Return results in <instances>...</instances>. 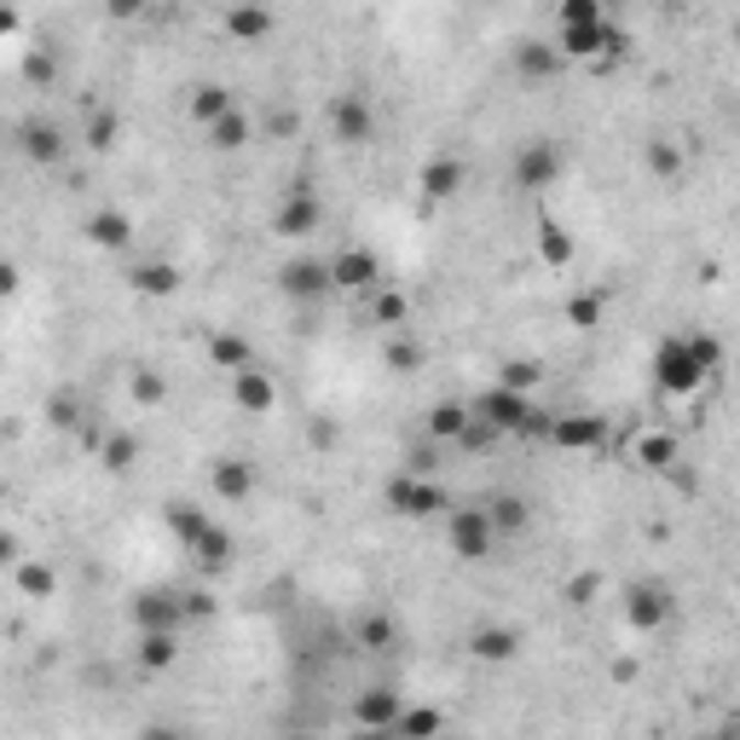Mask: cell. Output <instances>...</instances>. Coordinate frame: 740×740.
I'll use <instances>...</instances> for the list:
<instances>
[{"label": "cell", "instance_id": "1", "mask_svg": "<svg viewBox=\"0 0 740 740\" xmlns=\"http://www.w3.org/2000/svg\"><path fill=\"white\" fill-rule=\"evenodd\" d=\"M468 417H481L486 429H498V434H521V429H550L544 417H538L532 406H527V394H509V388H492V394H481L475 399V411Z\"/></svg>", "mask_w": 740, "mask_h": 740}, {"label": "cell", "instance_id": "2", "mask_svg": "<svg viewBox=\"0 0 740 740\" xmlns=\"http://www.w3.org/2000/svg\"><path fill=\"white\" fill-rule=\"evenodd\" d=\"M654 376H660L665 394H694L706 383V371H700V358H694L688 335H665V342L654 347Z\"/></svg>", "mask_w": 740, "mask_h": 740}, {"label": "cell", "instance_id": "3", "mask_svg": "<svg viewBox=\"0 0 740 740\" xmlns=\"http://www.w3.org/2000/svg\"><path fill=\"white\" fill-rule=\"evenodd\" d=\"M555 53L567 58H596V53H625L619 30L608 24V18H596V24H573V30H555Z\"/></svg>", "mask_w": 740, "mask_h": 740}, {"label": "cell", "instance_id": "4", "mask_svg": "<svg viewBox=\"0 0 740 740\" xmlns=\"http://www.w3.org/2000/svg\"><path fill=\"white\" fill-rule=\"evenodd\" d=\"M445 538H452V550L463 555V562H486L492 555V521L486 509H452V521H445Z\"/></svg>", "mask_w": 740, "mask_h": 740}, {"label": "cell", "instance_id": "5", "mask_svg": "<svg viewBox=\"0 0 740 740\" xmlns=\"http://www.w3.org/2000/svg\"><path fill=\"white\" fill-rule=\"evenodd\" d=\"M273 232L278 238H312V232H324V203L307 186H296L278 203V214H273Z\"/></svg>", "mask_w": 740, "mask_h": 740}, {"label": "cell", "instance_id": "6", "mask_svg": "<svg viewBox=\"0 0 740 740\" xmlns=\"http://www.w3.org/2000/svg\"><path fill=\"white\" fill-rule=\"evenodd\" d=\"M388 509L394 515H440L445 509V492L434 486V481H422V475H394L388 481Z\"/></svg>", "mask_w": 740, "mask_h": 740}, {"label": "cell", "instance_id": "7", "mask_svg": "<svg viewBox=\"0 0 740 740\" xmlns=\"http://www.w3.org/2000/svg\"><path fill=\"white\" fill-rule=\"evenodd\" d=\"M555 174H562V151H555V140L521 145V156H515V186H521V191H544V186H555Z\"/></svg>", "mask_w": 740, "mask_h": 740}, {"label": "cell", "instance_id": "8", "mask_svg": "<svg viewBox=\"0 0 740 740\" xmlns=\"http://www.w3.org/2000/svg\"><path fill=\"white\" fill-rule=\"evenodd\" d=\"M232 406L243 417H266L278 406V383H273V371H261V365H243L232 371Z\"/></svg>", "mask_w": 740, "mask_h": 740}, {"label": "cell", "instance_id": "9", "mask_svg": "<svg viewBox=\"0 0 740 740\" xmlns=\"http://www.w3.org/2000/svg\"><path fill=\"white\" fill-rule=\"evenodd\" d=\"M330 128H335V140H342V145H371L376 140V110H371V99L342 93V99L330 104Z\"/></svg>", "mask_w": 740, "mask_h": 740}, {"label": "cell", "instance_id": "10", "mask_svg": "<svg viewBox=\"0 0 740 740\" xmlns=\"http://www.w3.org/2000/svg\"><path fill=\"white\" fill-rule=\"evenodd\" d=\"M330 289H376V278H383V261H376L371 250H335L330 261Z\"/></svg>", "mask_w": 740, "mask_h": 740}, {"label": "cell", "instance_id": "11", "mask_svg": "<svg viewBox=\"0 0 740 740\" xmlns=\"http://www.w3.org/2000/svg\"><path fill=\"white\" fill-rule=\"evenodd\" d=\"M133 625H140V631H179V625H186V608H179L174 590H140L133 596Z\"/></svg>", "mask_w": 740, "mask_h": 740}, {"label": "cell", "instance_id": "12", "mask_svg": "<svg viewBox=\"0 0 740 740\" xmlns=\"http://www.w3.org/2000/svg\"><path fill=\"white\" fill-rule=\"evenodd\" d=\"M544 434L562 445V452H601V445H608V422L601 417H555Z\"/></svg>", "mask_w": 740, "mask_h": 740}, {"label": "cell", "instance_id": "13", "mask_svg": "<svg viewBox=\"0 0 740 740\" xmlns=\"http://www.w3.org/2000/svg\"><path fill=\"white\" fill-rule=\"evenodd\" d=\"M278 289L289 301H319L324 289H330V266L324 261H289L284 273H278Z\"/></svg>", "mask_w": 740, "mask_h": 740}, {"label": "cell", "instance_id": "14", "mask_svg": "<svg viewBox=\"0 0 740 740\" xmlns=\"http://www.w3.org/2000/svg\"><path fill=\"white\" fill-rule=\"evenodd\" d=\"M463 179H468V163H463V156H434V163L417 174V186L429 191L434 203H445V197H457V191H463Z\"/></svg>", "mask_w": 740, "mask_h": 740}, {"label": "cell", "instance_id": "15", "mask_svg": "<svg viewBox=\"0 0 740 740\" xmlns=\"http://www.w3.org/2000/svg\"><path fill=\"white\" fill-rule=\"evenodd\" d=\"M468 654L486 660V665H504L521 654V631H509V625H481L475 637H468Z\"/></svg>", "mask_w": 740, "mask_h": 740}, {"label": "cell", "instance_id": "16", "mask_svg": "<svg viewBox=\"0 0 740 740\" xmlns=\"http://www.w3.org/2000/svg\"><path fill=\"white\" fill-rule=\"evenodd\" d=\"M515 70L527 81H550V76H562V53H555V41H521L515 47Z\"/></svg>", "mask_w": 740, "mask_h": 740}, {"label": "cell", "instance_id": "17", "mask_svg": "<svg viewBox=\"0 0 740 740\" xmlns=\"http://www.w3.org/2000/svg\"><path fill=\"white\" fill-rule=\"evenodd\" d=\"M186 555H197V567H203V573H227V567H232V555H238V538H232L227 527H209V532L186 550Z\"/></svg>", "mask_w": 740, "mask_h": 740}, {"label": "cell", "instance_id": "18", "mask_svg": "<svg viewBox=\"0 0 740 740\" xmlns=\"http://www.w3.org/2000/svg\"><path fill=\"white\" fill-rule=\"evenodd\" d=\"M250 492H255V468H250V463H238V457L214 463V498H220V504H243Z\"/></svg>", "mask_w": 740, "mask_h": 740}, {"label": "cell", "instance_id": "19", "mask_svg": "<svg viewBox=\"0 0 740 740\" xmlns=\"http://www.w3.org/2000/svg\"><path fill=\"white\" fill-rule=\"evenodd\" d=\"M87 238H93L99 250H128V243H133V220L122 209H99L93 220H87Z\"/></svg>", "mask_w": 740, "mask_h": 740}, {"label": "cell", "instance_id": "20", "mask_svg": "<svg viewBox=\"0 0 740 740\" xmlns=\"http://www.w3.org/2000/svg\"><path fill=\"white\" fill-rule=\"evenodd\" d=\"M133 289L151 296V301H168L174 289H179V273H174L168 261H140V266H133Z\"/></svg>", "mask_w": 740, "mask_h": 740}, {"label": "cell", "instance_id": "21", "mask_svg": "<svg viewBox=\"0 0 740 740\" xmlns=\"http://www.w3.org/2000/svg\"><path fill=\"white\" fill-rule=\"evenodd\" d=\"M665 614H671V596H665L660 585H637V590H631V625H637V631H654V625H665Z\"/></svg>", "mask_w": 740, "mask_h": 740}, {"label": "cell", "instance_id": "22", "mask_svg": "<svg viewBox=\"0 0 740 740\" xmlns=\"http://www.w3.org/2000/svg\"><path fill=\"white\" fill-rule=\"evenodd\" d=\"M440 729H445V717H440L434 706H411V711H399V717H394V729H388V735H394V740H434Z\"/></svg>", "mask_w": 740, "mask_h": 740}, {"label": "cell", "instance_id": "23", "mask_svg": "<svg viewBox=\"0 0 740 740\" xmlns=\"http://www.w3.org/2000/svg\"><path fill=\"white\" fill-rule=\"evenodd\" d=\"M399 711H406V706H399V694H388V688L358 694V724H365V729H394Z\"/></svg>", "mask_w": 740, "mask_h": 740}, {"label": "cell", "instance_id": "24", "mask_svg": "<svg viewBox=\"0 0 740 740\" xmlns=\"http://www.w3.org/2000/svg\"><path fill=\"white\" fill-rule=\"evenodd\" d=\"M179 660V631H140V665L145 671H168Z\"/></svg>", "mask_w": 740, "mask_h": 740}, {"label": "cell", "instance_id": "25", "mask_svg": "<svg viewBox=\"0 0 740 740\" xmlns=\"http://www.w3.org/2000/svg\"><path fill=\"white\" fill-rule=\"evenodd\" d=\"M209 358L220 371H243V365H255V353H250V342H243V335H232V330H220V335H209Z\"/></svg>", "mask_w": 740, "mask_h": 740}, {"label": "cell", "instance_id": "26", "mask_svg": "<svg viewBox=\"0 0 740 740\" xmlns=\"http://www.w3.org/2000/svg\"><path fill=\"white\" fill-rule=\"evenodd\" d=\"M227 30H232L238 41H261V35L278 30V18L266 12V7H232V12H227Z\"/></svg>", "mask_w": 740, "mask_h": 740}, {"label": "cell", "instance_id": "27", "mask_svg": "<svg viewBox=\"0 0 740 740\" xmlns=\"http://www.w3.org/2000/svg\"><path fill=\"white\" fill-rule=\"evenodd\" d=\"M227 110H238V104H232V87H220V81H203V87H197V93H191V117H197V122H220V117H227Z\"/></svg>", "mask_w": 740, "mask_h": 740}, {"label": "cell", "instance_id": "28", "mask_svg": "<svg viewBox=\"0 0 740 740\" xmlns=\"http://www.w3.org/2000/svg\"><path fill=\"white\" fill-rule=\"evenodd\" d=\"M209 527H214V521H209V515L197 509V504H174V509H168V532H174L186 550H191V544H197V538H203Z\"/></svg>", "mask_w": 740, "mask_h": 740}, {"label": "cell", "instance_id": "29", "mask_svg": "<svg viewBox=\"0 0 740 740\" xmlns=\"http://www.w3.org/2000/svg\"><path fill=\"white\" fill-rule=\"evenodd\" d=\"M18 590H24V596H53L58 590V573L47 567V562H35V555H18Z\"/></svg>", "mask_w": 740, "mask_h": 740}, {"label": "cell", "instance_id": "30", "mask_svg": "<svg viewBox=\"0 0 740 740\" xmlns=\"http://www.w3.org/2000/svg\"><path fill=\"white\" fill-rule=\"evenodd\" d=\"M209 145L214 151H243L250 145V117H243V110H227L220 122H209Z\"/></svg>", "mask_w": 740, "mask_h": 740}, {"label": "cell", "instance_id": "31", "mask_svg": "<svg viewBox=\"0 0 740 740\" xmlns=\"http://www.w3.org/2000/svg\"><path fill=\"white\" fill-rule=\"evenodd\" d=\"M24 151L35 156V163H58V156H64V133L53 122H30L24 128Z\"/></svg>", "mask_w": 740, "mask_h": 740}, {"label": "cell", "instance_id": "32", "mask_svg": "<svg viewBox=\"0 0 740 740\" xmlns=\"http://www.w3.org/2000/svg\"><path fill=\"white\" fill-rule=\"evenodd\" d=\"M133 457H140V440H133V434H104L99 440V463L110 468V475H128Z\"/></svg>", "mask_w": 740, "mask_h": 740}, {"label": "cell", "instance_id": "33", "mask_svg": "<svg viewBox=\"0 0 740 740\" xmlns=\"http://www.w3.org/2000/svg\"><path fill=\"white\" fill-rule=\"evenodd\" d=\"M486 521H492V532H521L527 527V504L521 498H492L486 504Z\"/></svg>", "mask_w": 740, "mask_h": 740}, {"label": "cell", "instance_id": "34", "mask_svg": "<svg viewBox=\"0 0 740 740\" xmlns=\"http://www.w3.org/2000/svg\"><path fill=\"white\" fill-rule=\"evenodd\" d=\"M117 133H122V122H117V110H87V145H93V151H110V145H117Z\"/></svg>", "mask_w": 740, "mask_h": 740}, {"label": "cell", "instance_id": "35", "mask_svg": "<svg viewBox=\"0 0 740 740\" xmlns=\"http://www.w3.org/2000/svg\"><path fill=\"white\" fill-rule=\"evenodd\" d=\"M538 255H544L550 266H567L573 261V238L555 227V220H544V232H538Z\"/></svg>", "mask_w": 740, "mask_h": 740}, {"label": "cell", "instance_id": "36", "mask_svg": "<svg viewBox=\"0 0 740 740\" xmlns=\"http://www.w3.org/2000/svg\"><path fill=\"white\" fill-rule=\"evenodd\" d=\"M133 399H140V406H163V399H168V383H163V371H151V365H140V371H133Z\"/></svg>", "mask_w": 740, "mask_h": 740}, {"label": "cell", "instance_id": "37", "mask_svg": "<svg viewBox=\"0 0 740 740\" xmlns=\"http://www.w3.org/2000/svg\"><path fill=\"white\" fill-rule=\"evenodd\" d=\"M371 324H388V330H406V296L399 289H383L371 301Z\"/></svg>", "mask_w": 740, "mask_h": 740}, {"label": "cell", "instance_id": "38", "mask_svg": "<svg viewBox=\"0 0 740 740\" xmlns=\"http://www.w3.org/2000/svg\"><path fill=\"white\" fill-rule=\"evenodd\" d=\"M567 324L573 330H596L601 324V296H596V289H585V296L567 301Z\"/></svg>", "mask_w": 740, "mask_h": 740}, {"label": "cell", "instance_id": "39", "mask_svg": "<svg viewBox=\"0 0 740 740\" xmlns=\"http://www.w3.org/2000/svg\"><path fill=\"white\" fill-rule=\"evenodd\" d=\"M463 422H468L463 406H434V411H429V434H434V440H457Z\"/></svg>", "mask_w": 740, "mask_h": 740}, {"label": "cell", "instance_id": "40", "mask_svg": "<svg viewBox=\"0 0 740 740\" xmlns=\"http://www.w3.org/2000/svg\"><path fill=\"white\" fill-rule=\"evenodd\" d=\"M394 619L388 614H365V619H358V642H365V648H394Z\"/></svg>", "mask_w": 740, "mask_h": 740}, {"label": "cell", "instance_id": "41", "mask_svg": "<svg viewBox=\"0 0 740 740\" xmlns=\"http://www.w3.org/2000/svg\"><path fill=\"white\" fill-rule=\"evenodd\" d=\"M637 457L654 463V468H665L671 457H677V440H671V434H642V440H637Z\"/></svg>", "mask_w": 740, "mask_h": 740}, {"label": "cell", "instance_id": "42", "mask_svg": "<svg viewBox=\"0 0 740 740\" xmlns=\"http://www.w3.org/2000/svg\"><path fill=\"white\" fill-rule=\"evenodd\" d=\"M677 163H683V151L671 145V140H648V168H654L660 179H671V174H677Z\"/></svg>", "mask_w": 740, "mask_h": 740}, {"label": "cell", "instance_id": "43", "mask_svg": "<svg viewBox=\"0 0 740 740\" xmlns=\"http://www.w3.org/2000/svg\"><path fill=\"white\" fill-rule=\"evenodd\" d=\"M388 365H394V371H417V365H422V342H417V335H394Z\"/></svg>", "mask_w": 740, "mask_h": 740}, {"label": "cell", "instance_id": "44", "mask_svg": "<svg viewBox=\"0 0 740 740\" xmlns=\"http://www.w3.org/2000/svg\"><path fill=\"white\" fill-rule=\"evenodd\" d=\"M596 18H608V12H601V0H567L555 24H562V30H573V24H596Z\"/></svg>", "mask_w": 740, "mask_h": 740}, {"label": "cell", "instance_id": "45", "mask_svg": "<svg viewBox=\"0 0 740 740\" xmlns=\"http://www.w3.org/2000/svg\"><path fill=\"white\" fill-rule=\"evenodd\" d=\"M688 347H694V358H700V371L711 376L717 365H724V342L717 335H688Z\"/></svg>", "mask_w": 740, "mask_h": 740}, {"label": "cell", "instance_id": "46", "mask_svg": "<svg viewBox=\"0 0 740 740\" xmlns=\"http://www.w3.org/2000/svg\"><path fill=\"white\" fill-rule=\"evenodd\" d=\"M538 383V365H527V358H515V365H504V383L498 388H509V394H527Z\"/></svg>", "mask_w": 740, "mask_h": 740}, {"label": "cell", "instance_id": "47", "mask_svg": "<svg viewBox=\"0 0 740 740\" xmlns=\"http://www.w3.org/2000/svg\"><path fill=\"white\" fill-rule=\"evenodd\" d=\"M179 608H186V619H209V614H214V596L191 590V596H179Z\"/></svg>", "mask_w": 740, "mask_h": 740}, {"label": "cell", "instance_id": "48", "mask_svg": "<svg viewBox=\"0 0 740 740\" xmlns=\"http://www.w3.org/2000/svg\"><path fill=\"white\" fill-rule=\"evenodd\" d=\"M47 417L58 422V429H76V399H53V406H47Z\"/></svg>", "mask_w": 740, "mask_h": 740}, {"label": "cell", "instance_id": "49", "mask_svg": "<svg viewBox=\"0 0 740 740\" xmlns=\"http://www.w3.org/2000/svg\"><path fill=\"white\" fill-rule=\"evenodd\" d=\"M0 567H18V538L0 532Z\"/></svg>", "mask_w": 740, "mask_h": 740}, {"label": "cell", "instance_id": "50", "mask_svg": "<svg viewBox=\"0 0 740 740\" xmlns=\"http://www.w3.org/2000/svg\"><path fill=\"white\" fill-rule=\"evenodd\" d=\"M12 289H18V266L0 261V296H12Z\"/></svg>", "mask_w": 740, "mask_h": 740}, {"label": "cell", "instance_id": "51", "mask_svg": "<svg viewBox=\"0 0 740 740\" xmlns=\"http://www.w3.org/2000/svg\"><path fill=\"white\" fill-rule=\"evenodd\" d=\"M567 596H573V601H578V608H585V601H590V596H596V578H578V585H573V590H567Z\"/></svg>", "mask_w": 740, "mask_h": 740}, {"label": "cell", "instance_id": "52", "mask_svg": "<svg viewBox=\"0 0 740 740\" xmlns=\"http://www.w3.org/2000/svg\"><path fill=\"white\" fill-rule=\"evenodd\" d=\"M145 740H186V735H174V729H145Z\"/></svg>", "mask_w": 740, "mask_h": 740}, {"label": "cell", "instance_id": "53", "mask_svg": "<svg viewBox=\"0 0 740 740\" xmlns=\"http://www.w3.org/2000/svg\"><path fill=\"white\" fill-rule=\"evenodd\" d=\"M12 30H18V18H12V12H0V35H12Z\"/></svg>", "mask_w": 740, "mask_h": 740}, {"label": "cell", "instance_id": "54", "mask_svg": "<svg viewBox=\"0 0 740 740\" xmlns=\"http://www.w3.org/2000/svg\"><path fill=\"white\" fill-rule=\"evenodd\" d=\"M358 740H394L388 729H365V735H358Z\"/></svg>", "mask_w": 740, "mask_h": 740}, {"label": "cell", "instance_id": "55", "mask_svg": "<svg viewBox=\"0 0 740 740\" xmlns=\"http://www.w3.org/2000/svg\"><path fill=\"white\" fill-rule=\"evenodd\" d=\"M284 740H312V735H284Z\"/></svg>", "mask_w": 740, "mask_h": 740}]
</instances>
